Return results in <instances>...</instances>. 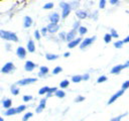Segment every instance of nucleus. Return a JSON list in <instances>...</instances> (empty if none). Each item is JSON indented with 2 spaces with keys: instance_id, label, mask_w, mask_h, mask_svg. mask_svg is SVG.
Here are the masks:
<instances>
[{
  "instance_id": "1",
  "label": "nucleus",
  "mask_w": 129,
  "mask_h": 121,
  "mask_svg": "<svg viewBox=\"0 0 129 121\" xmlns=\"http://www.w3.org/2000/svg\"><path fill=\"white\" fill-rule=\"evenodd\" d=\"M0 37L4 40H7V41H16L17 42L19 40L16 33L12 32V31H7V30H4V29L0 30Z\"/></svg>"
},
{
  "instance_id": "2",
  "label": "nucleus",
  "mask_w": 129,
  "mask_h": 121,
  "mask_svg": "<svg viewBox=\"0 0 129 121\" xmlns=\"http://www.w3.org/2000/svg\"><path fill=\"white\" fill-rule=\"evenodd\" d=\"M59 7L61 8V18H67L69 16V14L71 13L72 11V8H71V5L69 2H59Z\"/></svg>"
},
{
  "instance_id": "3",
  "label": "nucleus",
  "mask_w": 129,
  "mask_h": 121,
  "mask_svg": "<svg viewBox=\"0 0 129 121\" xmlns=\"http://www.w3.org/2000/svg\"><path fill=\"white\" fill-rule=\"evenodd\" d=\"M37 81L36 78H24V79H21L19 81H17L15 84L17 86H27V85H30V84H33Z\"/></svg>"
},
{
  "instance_id": "4",
  "label": "nucleus",
  "mask_w": 129,
  "mask_h": 121,
  "mask_svg": "<svg viewBox=\"0 0 129 121\" xmlns=\"http://www.w3.org/2000/svg\"><path fill=\"white\" fill-rule=\"evenodd\" d=\"M14 70H15V66L13 65V63H12V62H8V63H6V64L2 67L1 73H2V74H10V73H12Z\"/></svg>"
},
{
  "instance_id": "5",
  "label": "nucleus",
  "mask_w": 129,
  "mask_h": 121,
  "mask_svg": "<svg viewBox=\"0 0 129 121\" xmlns=\"http://www.w3.org/2000/svg\"><path fill=\"white\" fill-rule=\"evenodd\" d=\"M95 40H96V36H92V37H86V38H84L83 41H82V43L80 44V48H81V49H84V48L90 46Z\"/></svg>"
},
{
  "instance_id": "6",
  "label": "nucleus",
  "mask_w": 129,
  "mask_h": 121,
  "mask_svg": "<svg viewBox=\"0 0 129 121\" xmlns=\"http://www.w3.org/2000/svg\"><path fill=\"white\" fill-rule=\"evenodd\" d=\"M124 92H125V90H123V89H121V90H119L118 92H116L114 95H112L111 97H110V99H109V101H108V105H111V104H113L119 97H121L123 94H124Z\"/></svg>"
},
{
  "instance_id": "7",
  "label": "nucleus",
  "mask_w": 129,
  "mask_h": 121,
  "mask_svg": "<svg viewBox=\"0 0 129 121\" xmlns=\"http://www.w3.org/2000/svg\"><path fill=\"white\" fill-rule=\"evenodd\" d=\"M60 17H61V15H59L57 12H52L48 15V19H49L50 23H55V24H58Z\"/></svg>"
},
{
  "instance_id": "8",
  "label": "nucleus",
  "mask_w": 129,
  "mask_h": 121,
  "mask_svg": "<svg viewBox=\"0 0 129 121\" xmlns=\"http://www.w3.org/2000/svg\"><path fill=\"white\" fill-rule=\"evenodd\" d=\"M26 51H27V49L20 45V46H18V47L16 48V55H17L20 59H24V58L26 57Z\"/></svg>"
},
{
  "instance_id": "9",
  "label": "nucleus",
  "mask_w": 129,
  "mask_h": 121,
  "mask_svg": "<svg viewBox=\"0 0 129 121\" xmlns=\"http://www.w3.org/2000/svg\"><path fill=\"white\" fill-rule=\"evenodd\" d=\"M36 67H37V65L35 63H33L32 60H26L24 64V70L26 72H32Z\"/></svg>"
},
{
  "instance_id": "10",
  "label": "nucleus",
  "mask_w": 129,
  "mask_h": 121,
  "mask_svg": "<svg viewBox=\"0 0 129 121\" xmlns=\"http://www.w3.org/2000/svg\"><path fill=\"white\" fill-rule=\"evenodd\" d=\"M47 30H48V33H50V34H53V33H55V32H57L58 31V29H59V24H55V23H49V24H47Z\"/></svg>"
},
{
  "instance_id": "11",
  "label": "nucleus",
  "mask_w": 129,
  "mask_h": 121,
  "mask_svg": "<svg viewBox=\"0 0 129 121\" xmlns=\"http://www.w3.org/2000/svg\"><path fill=\"white\" fill-rule=\"evenodd\" d=\"M76 38H77V30L72 29L71 31H69V32L67 33V40H66V41H68V43H69V42L75 40Z\"/></svg>"
},
{
  "instance_id": "12",
  "label": "nucleus",
  "mask_w": 129,
  "mask_h": 121,
  "mask_svg": "<svg viewBox=\"0 0 129 121\" xmlns=\"http://www.w3.org/2000/svg\"><path fill=\"white\" fill-rule=\"evenodd\" d=\"M45 105H46V99L43 98V99H41V100L39 101V104H38V106L36 107L35 112H36V113H41V112L44 110Z\"/></svg>"
},
{
  "instance_id": "13",
  "label": "nucleus",
  "mask_w": 129,
  "mask_h": 121,
  "mask_svg": "<svg viewBox=\"0 0 129 121\" xmlns=\"http://www.w3.org/2000/svg\"><path fill=\"white\" fill-rule=\"evenodd\" d=\"M82 41H83V38H82L81 36H80V37H77L75 40H73V41H71V42L68 43V47H69V48H74V47H76L77 45L81 44Z\"/></svg>"
},
{
  "instance_id": "14",
  "label": "nucleus",
  "mask_w": 129,
  "mask_h": 121,
  "mask_svg": "<svg viewBox=\"0 0 129 121\" xmlns=\"http://www.w3.org/2000/svg\"><path fill=\"white\" fill-rule=\"evenodd\" d=\"M76 15H77V17H78L79 19H85V18H87V17L89 16L88 12H87L86 10H83V9L77 10V11H76Z\"/></svg>"
},
{
  "instance_id": "15",
  "label": "nucleus",
  "mask_w": 129,
  "mask_h": 121,
  "mask_svg": "<svg viewBox=\"0 0 129 121\" xmlns=\"http://www.w3.org/2000/svg\"><path fill=\"white\" fill-rule=\"evenodd\" d=\"M32 23H33V20H32V18L30 16H27V15L24 16V18H23V27L24 28L30 27L32 25Z\"/></svg>"
},
{
  "instance_id": "16",
  "label": "nucleus",
  "mask_w": 129,
  "mask_h": 121,
  "mask_svg": "<svg viewBox=\"0 0 129 121\" xmlns=\"http://www.w3.org/2000/svg\"><path fill=\"white\" fill-rule=\"evenodd\" d=\"M48 74V68L45 66H41L39 68V72H38V77L39 78H45Z\"/></svg>"
},
{
  "instance_id": "17",
  "label": "nucleus",
  "mask_w": 129,
  "mask_h": 121,
  "mask_svg": "<svg viewBox=\"0 0 129 121\" xmlns=\"http://www.w3.org/2000/svg\"><path fill=\"white\" fill-rule=\"evenodd\" d=\"M1 103H2V107L4 108V109H9V108H11V105H12V100L11 99H9V98H4L2 101H1Z\"/></svg>"
},
{
  "instance_id": "18",
  "label": "nucleus",
  "mask_w": 129,
  "mask_h": 121,
  "mask_svg": "<svg viewBox=\"0 0 129 121\" xmlns=\"http://www.w3.org/2000/svg\"><path fill=\"white\" fill-rule=\"evenodd\" d=\"M26 49H27V51H29V52H34V51H35V43H34V41H33L32 39H29V40L27 41Z\"/></svg>"
},
{
  "instance_id": "19",
  "label": "nucleus",
  "mask_w": 129,
  "mask_h": 121,
  "mask_svg": "<svg viewBox=\"0 0 129 121\" xmlns=\"http://www.w3.org/2000/svg\"><path fill=\"white\" fill-rule=\"evenodd\" d=\"M123 69H125V68H124V65H117V66H115V67H113V68L111 69L110 73L117 75V74H119Z\"/></svg>"
},
{
  "instance_id": "20",
  "label": "nucleus",
  "mask_w": 129,
  "mask_h": 121,
  "mask_svg": "<svg viewBox=\"0 0 129 121\" xmlns=\"http://www.w3.org/2000/svg\"><path fill=\"white\" fill-rule=\"evenodd\" d=\"M15 114H17V113H16V108H12V107L3 112V115H4V116H13V115H15Z\"/></svg>"
},
{
  "instance_id": "21",
  "label": "nucleus",
  "mask_w": 129,
  "mask_h": 121,
  "mask_svg": "<svg viewBox=\"0 0 129 121\" xmlns=\"http://www.w3.org/2000/svg\"><path fill=\"white\" fill-rule=\"evenodd\" d=\"M10 92H11V94H12L13 96H17L20 91H19L18 86H17L16 84H14V85H12V86L10 87Z\"/></svg>"
},
{
  "instance_id": "22",
  "label": "nucleus",
  "mask_w": 129,
  "mask_h": 121,
  "mask_svg": "<svg viewBox=\"0 0 129 121\" xmlns=\"http://www.w3.org/2000/svg\"><path fill=\"white\" fill-rule=\"evenodd\" d=\"M45 58H46L47 60H55V59L58 58V54L47 52V53H45Z\"/></svg>"
},
{
  "instance_id": "23",
  "label": "nucleus",
  "mask_w": 129,
  "mask_h": 121,
  "mask_svg": "<svg viewBox=\"0 0 129 121\" xmlns=\"http://www.w3.org/2000/svg\"><path fill=\"white\" fill-rule=\"evenodd\" d=\"M70 3V5H71V8H72V10H79L78 8L80 7V1H76V0H73V1H71V2H69Z\"/></svg>"
},
{
  "instance_id": "24",
  "label": "nucleus",
  "mask_w": 129,
  "mask_h": 121,
  "mask_svg": "<svg viewBox=\"0 0 129 121\" xmlns=\"http://www.w3.org/2000/svg\"><path fill=\"white\" fill-rule=\"evenodd\" d=\"M127 115H128V112H125V113H123V114H121V115H118V116H116V117L111 118V119H110V121H121V120H122V118L126 117Z\"/></svg>"
},
{
  "instance_id": "25",
  "label": "nucleus",
  "mask_w": 129,
  "mask_h": 121,
  "mask_svg": "<svg viewBox=\"0 0 129 121\" xmlns=\"http://www.w3.org/2000/svg\"><path fill=\"white\" fill-rule=\"evenodd\" d=\"M87 32H88V28H87L86 26H83V25H82V26L78 29V33L80 34V36H81V37H82L83 35H85Z\"/></svg>"
},
{
  "instance_id": "26",
  "label": "nucleus",
  "mask_w": 129,
  "mask_h": 121,
  "mask_svg": "<svg viewBox=\"0 0 129 121\" xmlns=\"http://www.w3.org/2000/svg\"><path fill=\"white\" fill-rule=\"evenodd\" d=\"M81 81H83V76H81V75H75L72 77L73 83H80Z\"/></svg>"
},
{
  "instance_id": "27",
  "label": "nucleus",
  "mask_w": 129,
  "mask_h": 121,
  "mask_svg": "<svg viewBox=\"0 0 129 121\" xmlns=\"http://www.w3.org/2000/svg\"><path fill=\"white\" fill-rule=\"evenodd\" d=\"M48 91H49V87L44 86V87H42V88L39 89L38 94H39V95H46V94L48 93Z\"/></svg>"
},
{
  "instance_id": "28",
  "label": "nucleus",
  "mask_w": 129,
  "mask_h": 121,
  "mask_svg": "<svg viewBox=\"0 0 129 121\" xmlns=\"http://www.w3.org/2000/svg\"><path fill=\"white\" fill-rule=\"evenodd\" d=\"M54 95H55V97H57V98H59V99H62V98H64L66 93H64V91H62V90H57V91L54 93Z\"/></svg>"
},
{
  "instance_id": "29",
  "label": "nucleus",
  "mask_w": 129,
  "mask_h": 121,
  "mask_svg": "<svg viewBox=\"0 0 129 121\" xmlns=\"http://www.w3.org/2000/svg\"><path fill=\"white\" fill-rule=\"evenodd\" d=\"M69 85H70V81H69V80H62V81L59 83V87H60L61 89H66V88H68Z\"/></svg>"
},
{
  "instance_id": "30",
  "label": "nucleus",
  "mask_w": 129,
  "mask_h": 121,
  "mask_svg": "<svg viewBox=\"0 0 129 121\" xmlns=\"http://www.w3.org/2000/svg\"><path fill=\"white\" fill-rule=\"evenodd\" d=\"M112 38H113V37L111 36L110 33H105V35H104V41H105V43H109V42H111Z\"/></svg>"
},
{
  "instance_id": "31",
  "label": "nucleus",
  "mask_w": 129,
  "mask_h": 121,
  "mask_svg": "<svg viewBox=\"0 0 129 121\" xmlns=\"http://www.w3.org/2000/svg\"><path fill=\"white\" fill-rule=\"evenodd\" d=\"M110 34H111V36H112L113 38H118V37H119V34L117 33L116 29H114V28H111V29H110Z\"/></svg>"
},
{
  "instance_id": "32",
  "label": "nucleus",
  "mask_w": 129,
  "mask_h": 121,
  "mask_svg": "<svg viewBox=\"0 0 129 121\" xmlns=\"http://www.w3.org/2000/svg\"><path fill=\"white\" fill-rule=\"evenodd\" d=\"M123 44H124V41L123 40H117V41L114 42V46L116 48H121L123 46Z\"/></svg>"
},
{
  "instance_id": "33",
  "label": "nucleus",
  "mask_w": 129,
  "mask_h": 121,
  "mask_svg": "<svg viewBox=\"0 0 129 121\" xmlns=\"http://www.w3.org/2000/svg\"><path fill=\"white\" fill-rule=\"evenodd\" d=\"M26 109V106L25 105H19L18 107H16V113H22L24 110Z\"/></svg>"
},
{
  "instance_id": "34",
  "label": "nucleus",
  "mask_w": 129,
  "mask_h": 121,
  "mask_svg": "<svg viewBox=\"0 0 129 121\" xmlns=\"http://www.w3.org/2000/svg\"><path fill=\"white\" fill-rule=\"evenodd\" d=\"M32 112H27V113H25L24 114V116L22 117V121H27L29 118H31L32 117Z\"/></svg>"
},
{
  "instance_id": "35",
  "label": "nucleus",
  "mask_w": 129,
  "mask_h": 121,
  "mask_svg": "<svg viewBox=\"0 0 129 121\" xmlns=\"http://www.w3.org/2000/svg\"><path fill=\"white\" fill-rule=\"evenodd\" d=\"M43 9H45V10H48V9H51V8H53V3L52 2H47V3H45L44 5H43V7H42Z\"/></svg>"
},
{
  "instance_id": "36",
  "label": "nucleus",
  "mask_w": 129,
  "mask_h": 121,
  "mask_svg": "<svg viewBox=\"0 0 129 121\" xmlns=\"http://www.w3.org/2000/svg\"><path fill=\"white\" fill-rule=\"evenodd\" d=\"M81 26H82V25H81V22H80L79 20H77V21H75L74 24H73V29L78 31V29H79Z\"/></svg>"
},
{
  "instance_id": "37",
  "label": "nucleus",
  "mask_w": 129,
  "mask_h": 121,
  "mask_svg": "<svg viewBox=\"0 0 129 121\" xmlns=\"http://www.w3.org/2000/svg\"><path fill=\"white\" fill-rule=\"evenodd\" d=\"M58 37H59V39H60V40L64 41V40H67V33H66L64 31L58 32Z\"/></svg>"
},
{
  "instance_id": "38",
  "label": "nucleus",
  "mask_w": 129,
  "mask_h": 121,
  "mask_svg": "<svg viewBox=\"0 0 129 121\" xmlns=\"http://www.w3.org/2000/svg\"><path fill=\"white\" fill-rule=\"evenodd\" d=\"M61 71H62V69H61V67H59V66H57V67H55L53 70H52V75H57V74H59V73H61Z\"/></svg>"
},
{
  "instance_id": "39",
  "label": "nucleus",
  "mask_w": 129,
  "mask_h": 121,
  "mask_svg": "<svg viewBox=\"0 0 129 121\" xmlns=\"http://www.w3.org/2000/svg\"><path fill=\"white\" fill-rule=\"evenodd\" d=\"M107 77L105 76V75H103V76H100L99 78H98V80H97V83H99V84H101V83H104V82H106L107 81Z\"/></svg>"
},
{
  "instance_id": "40",
  "label": "nucleus",
  "mask_w": 129,
  "mask_h": 121,
  "mask_svg": "<svg viewBox=\"0 0 129 121\" xmlns=\"http://www.w3.org/2000/svg\"><path fill=\"white\" fill-rule=\"evenodd\" d=\"M32 99H33V97H32L31 95H24V96L22 97L23 102H29V101H31Z\"/></svg>"
},
{
  "instance_id": "41",
  "label": "nucleus",
  "mask_w": 129,
  "mask_h": 121,
  "mask_svg": "<svg viewBox=\"0 0 129 121\" xmlns=\"http://www.w3.org/2000/svg\"><path fill=\"white\" fill-rule=\"evenodd\" d=\"M106 4H107V1L106 0H100V2H99V8L100 9H104L106 7Z\"/></svg>"
},
{
  "instance_id": "42",
  "label": "nucleus",
  "mask_w": 129,
  "mask_h": 121,
  "mask_svg": "<svg viewBox=\"0 0 129 121\" xmlns=\"http://www.w3.org/2000/svg\"><path fill=\"white\" fill-rule=\"evenodd\" d=\"M83 101H85V97L84 96H78V97L75 98V102L76 103H81Z\"/></svg>"
},
{
  "instance_id": "43",
  "label": "nucleus",
  "mask_w": 129,
  "mask_h": 121,
  "mask_svg": "<svg viewBox=\"0 0 129 121\" xmlns=\"http://www.w3.org/2000/svg\"><path fill=\"white\" fill-rule=\"evenodd\" d=\"M40 35H41V33H40V31L36 29V30L34 31V37H35V39H37V40H39V39H40Z\"/></svg>"
},
{
  "instance_id": "44",
  "label": "nucleus",
  "mask_w": 129,
  "mask_h": 121,
  "mask_svg": "<svg viewBox=\"0 0 129 121\" xmlns=\"http://www.w3.org/2000/svg\"><path fill=\"white\" fill-rule=\"evenodd\" d=\"M47 32H48L47 27H42L41 30H40V33H41V35H43V36H45V35L47 34Z\"/></svg>"
},
{
  "instance_id": "45",
  "label": "nucleus",
  "mask_w": 129,
  "mask_h": 121,
  "mask_svg": "<svg viewBox=\"0 0 129 121\" xmlns=\"http://www.w3.org/2000/svg\"><path fill=\"white\" fill-rule=\"evenodd\" d=\"M122 89H123V90L129 89V81H125V82L122 84Z\"/></svg>"
},
{
  "instance_id": "46",
  "label": "nucleus",
  "mask_w": 129,
  "mask_h": 121,
  "mask_svg": "<svg viewBox=\"0 0 129 121\" xmlns=\"http://www.w3.org/2000/svg\"><path fill=\"white\" fill-rule=\"evenodd\" d=\"M90 17H92L93 19L97 20V19H98V11H97V10H95V11H94V13H93L92 15H90Z\"/></svg>"
},
{
  "instance_id": "47",
  "label": "nucleus",
  "mask_w": 129,
  "mask_h": 121,
  "mask_svg": "<svg viewBox=\"0 0 129 121\" xmlns=\"http://www.w3.org/2000/svg\"><path fill=\"white\" fill-rule=\"evenodd\" d=\"M56 91H57V88H56V87H51V88H49L48 93H50V94H54Z\"/></svg>"
},
{
  "instance_id": "48",
  "label": "nucleus",
  "mask_w": 129,
  "mask_h": 121,
  "mask_svg": "<svg viewBox=\"0 0 129 121\" xmlns=\"http://www.w3.org/2000/svg\"><path fill=\"white\" fill-rule=\"evenodd\" d=\"M89 79H90V75H89V73H86V74L83 75V81H88Z\"/></svg>"
},
{
  "instance_id": "49",
  "label": "nucleus",
  "mask_w": 129,
  "mask_h": 121,
  "mask_svg": "<svg viewBox=\"0 0 129 121\" xmlns=\"http://www.w3.org/2000/svg\"><path fill=\"white\" fill-rule=\"evenodd\" d=\"M109 2H110V4H111V5H117V4L119 3V1H118V0H110Z\"/></svg>"
},
{
  "instance_id": "50",
  "label": "nucleus",
  "mask_w": 129,
  "mask_h": 121,
  "mask_svg": "<svg viewBox=\"0 0 129 121\" xmlns=\"http://www.w3.org/2000/svg\"><path fill=\"white\" fill-rule=\"evenodd\" d=\"M123 41H124V43H128V42H129V35H127V36L123 39Z\"/></svg>"
},
{
  "instance_id": "51",
  "label": "nucleus",
  "mask_w": 129,
  "mask_h": 121,
  "mask_svg": "<svg viewBox=\"0 0 129 121\" xmlns=\"http://www.w3.org/2000/svg\"><path fill=\"white\" fill-rule=\"evenodd\" d=\"M70 55H71V53H70L69 51H67V52L63 53V56H64V57H68V56H70Z\"/></svg>"
},
{
  "instance_id": "52",
  "label": "nucleus",
  "mask_w": 129,
  "mask_h": 121,
  "mask_svg": "<svg viewBox=\"0 0 129 121\" xmlns=\"http://www.w3.org/2000/svg\"><path fill=\"white\" fill-rule=\"evenodd\" d=\"M124 68L126 69V68H129V60H127L125 64H124Z\"/></svg>"
},
{
  "instance_id": "53",
  "label": "nucleus",
  "mask_w": 129,
  "mask_h": 121,
  "mask_svg": "<svg viewBox=\"0 0 129 121\" xmlns=\"http://www.w3.org/2000/svg\"><path fill=\"white\" fill-rule=\"evenodd\" d=\"M52 95H53V94H50V93H47V94H46V98H50V97H51Z\"/></svg>"
},
{
  "instance_id": "54",
  "label": "nucleus",
  "mask_w": 129,
  "mask_h": 121,
  "mask_svg": "<svg viewBox=\"0 0 129 121\" xmlns=\"http://www.w3.org/2000/svg\"><path fill=\"white\" fill-rule=\"evenodd\" d=\"M5 46L7 47V49H10V44H8V43H6V44H5Z\"/></svg>"
},
{
  "instance_id": "55",
  "label": "nucleus",
  "mask_w": 129,
  "mask_h": 121,
  "mask_svg": "<svg viewBox=\"0 0 129 121\" xmlns=\"http://www.w3.org/2000/svg\"><path fill=\"white\" fill-rule=\"evenodd\" d=\"M0 121H4V119H3V117H0Z\"/></svg>"
},
{
  "instance_id": "56",
  "label": "nucleus",
  "mask_w": 129,
  "mask_h": 121,
  "mask_svg": "<svg viewBox=\"0 0 129 121\" xmlns=\"http://www.w3.org/2000/svg\"><path fill=\"white\" fill-rule=\"evenodd\" d=\"M128 26H129V24H128Z\"/></svg>"
}]
</instances>
